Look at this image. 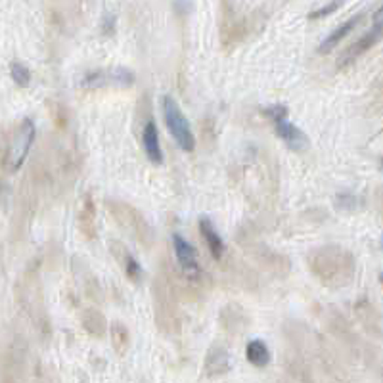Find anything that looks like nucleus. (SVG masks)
I'll use <instances>...</instances> for the list:
<instances>
[{
	"label": "nucleus",
	"instance_id": "6",
	"mask_svg": "<svg viewBox=\"0 0 383 383\" xmlns=\"http://www.w3.org/2000/svg\"><path fill=\"white\" fill-rule=\"evenodd\" d=\"M172 247H175V255H177L182 272L190 278H198L201 268H199V260L194 246H190V241L182 238L180 234H172Z\"/></svg>",
	"mask_w": 383,
	"mask_h": 383
},
{
	"label": "nucleus",
	"instance_id": "15",
	"mask_svg": "<svg viewBox=\"0 0 383 383\" xmlns=\"http://www.w3.org/2000/svg\"><path fill=\"white\" fill-rule=\"evenodd\" d=\"M82 324H84V328L89 329L90 334L98 335V337L103 335V332H106V320H103V316L98 310H94V308H90V310L84 313Z\"/></svg>",
	"mask_w": 383,
	"mask_h": 383
},
{
	"label": "nucleus",
	"instance_id": "14",
	"mask_svg": "<svg viewBox=\"0 0 383 383\" xmlns=\"http://www.w3.org/2000/svg\"><path fill=\"white\" fill-rule=\"evenodd\" d=\"M247 360L257 366V368H263L270 363V353H268L267 343L260 341V339H253L247 345Z\"/></svg>",
	"mask_w": 383,
	"mask_h": 383
},
{
	"label": "nucleus",
	"instance_id": "10",
	"mask_svg": "<svg viewBox=\"0 0 383 383\" xmlns=\"http://www.w3.org/2000/svg\"><path fill=\"white\" fill-rule=\"evenodd\" d=\"M230 368V358H228V351L220 345H213L206 358V372L207 376H220Z\"/></svg>",
	"mask_w": 383,
	"mask_h": 383
},
{
	"label": "nucleus",
	"instance_id": "8",
	"mask_svg": "<svg viewBox=\"0 0 383 383\" xmlns=\"http://www.w3.org/2000/svg\"><path fill=\"white\" fill-rule=\"evenodd\" d=\"M111 253H113V257L119 263V267L123 268L125 274L129 276V280L140 282V278H142V268H140L138 260L132 257V253H130L123 244H119V241L113 239L111 241Z\"/></svg>",
	"mask_w": 383,
	"mask_h": 383
},
{
	"label": "nucleus",
	"instance_id": "13",
	"mask_svg": "<svg viewBox=\"0 0 383 383\" xmlns=\"http://www.w3.org/2000/svg\"><path fill=\"white\" fill-rule=\"evenodd\" d=\"M77 225H79V230H81L84 238H94V201L90 199V196L82 198L81 209H79V215H77Z\"/></svg>",
	"mask_w": 383,
	"mask_h": 383
},
{
	"label": "nucleus",
	"instance_id": "20",
	"mask_svg": "<svg viewBox=\"0 0 383 383\" xmlns=\"http://www.w3.org/2000/svg\"><path fill=\"white\" fill-rule=\"evenodd\" d=\"M102 31H103V33H113V31H115V15H113V14L103 15Z\"/></svg>",
	"mask_w": 383,
	"mask_h": 383
},
{
	"label": "nucleus",
	"instance_id": "19",
	"mask_svg": "<svg viewBox=\"0 0 383 383\" xmlns=\"http://www.w3.org/2000/svg\"><path fill=\"white\" fill-rule=\"evenodd\" d=\"M372 31L377 34H383V6H379L374 12V23H372Z\"/></svg>",
	"mask_w": 383,
	"mask_h": 383
},
{
	"label": "nucleus",
	"instance_id": "4",
	"mask_svg": "<svg viewBox=\"0 0 383 383\" xmlns=\"http://www.w3.org/2000/svg\"><path fill=\"white\" fill-rule=\"evenodd\" d=\"M265 115L274 123V129L278 132V137L295 151H303L308 148V138L299 127H295L289 119H287V108L284 103H276V106H268L265 108Z\"/></svg>",
	"mask_w": 383,
	"mask_h": 383
},
{
	"label": "nucleus",
	"instance_id": "1",
	"mask_svg": "<svg viewBox=\"0 0 383 383\" xmlns=\"http://www.w3.org/2000/svg\"><path fill=\"white\" fill-rule=\"evenodd\" d=\"M353 259L341 247L326 246L308 255V267L316 278L326 286H341L351 278Z\"/></svg>",
	"mask_w": 383,
	"mask_h": 383
},
{
	"label": "nucleus",
	"instance_id": "12",
	"mask_svg": "<svg viewBox=\"0 0 383 383\" xmlns=\"http://www.w3.org/2000/svg\"><path fill=\"white\" fill-rule=\"evenodd\" d=\"M199 232H201V236L206 239V244L207 247H209V251H211L213 257L219 260L220 257L225 255V241H222V238L219 236V232L215 230V226H213L211 220L206 219V217L199 220Z\"/></svg>",
	"mask_w": 383,
	"mask_h": 383
},
{
	"label": "nucleus",
	"instance_id": "9",
	"mask_svg": "<svg viewBox=\"0 0 383 383\" xmlns=\"http://www.w3.org/2000/svg\"><path fill=\"white\" fill-rule=\"evenodd\" d=\"M142 144L144 151H146V156H148V159H150L151 163L156 165L163 163V150H161V144H159L158 127H156L153 121H148L146 127H144Z\"/></svg>",
	"mask_w": 383,
	"mask_h": 383
},
{
	"label": "nucleus",
	"instance_id": "16",
	"mask_svg": "<svg viewBox=\"0 0 383 383\" xmlns=\"http://www.w3.org/2000/svg\"><path fill=\"white\" fill-rule=\"evenodd\" d=\"M111 341L115 345V349L119 351V355H123L127 347H129V329L121 322L111 324Z\"/></svg>",
	"mask_w": 383,
	"mask_h": 383
},
{
	"label": "nucleus",
	"instance_id": "2",
	"mask_svg": "<svg viewBox=\"0 0 383 383\" xmlns=\"http://www.w3.org/2000/svg\"><path fill=\"white\" fill-rule=\"evenodd\" d=\"M34 140V123L33 119L25 117L12 132V137L8 138L6 156H4V165L10 172H15L21 169V165L25 163L29 156V150L33 146Z\"/></svg>",
	"mask_w": 383,
	"mask_h": 383
},
{
	"label": "nucleus",
	"instance_id": "5",
	"mask_svg": "<svg viewBox=\"0 0 383 383\" xmlns=\"http://www.w3.org/2000/svg\"><path fill=\"white\" fill-rule=\"evenodd\" d=\"M134 82V73L127 68H113V69H100L92 71L82 79L84 89H106V87H130Z\"/></svg>",
	"mask_w": 383,
	"mask_h": 383
},
{
	"label": "nucleus",
	"instance_id": "11",
	"mask_svg": "<svg viewBox=\"0 0 383 383\" xmlns=\"http://www.w3.org/2000/svg\"><path fill=\"white\" fill-rule=\"evenodd\" d=\"M360 20H363V14H356V15H353L351 20L343 21L339 27H335L334 31H332V33H329L328 37L322 41L320 48H318V52H324V54H326V52H329V50H334V48L343 41V37H347V34H349L351 31L356 27V23H358Z\"/></svg>",
	"mask_w": 383,
	"mask_h": 383
},
{
	"label": "nucleus",
	"instance_id": "3",
	"mask_svg": "<svg viewBox=\"0 0 383 383\" xmlns=\"http://www.w3.org/2000/svg\"><path fill=\"white\" fill-rule=\"evenodd\" d=\"M163 115L167 129L172 134V138L177 140L178 146L184 151L194 150L196 148V138H194L192 127L172 96H163Z\"/></svg>",
	"mask_w": 383,
	"mask_h": 383
},
{
	"label": "nucleus",
	"instance_id": "18",
	"mask_svg": "<svg viewBox=\"0 0 383 383\" xmlns=\"http://www.w3.org/2000/svg\"><path fill=\"white\" fill-rule=\"evenodd\" d=\"M337 8H339V2H329V4H326V6H320V8H316V10H313V12H310V18L315 20V18H322V15L332 14V12L337 10Z\"/></svg>",
	"mask_w": 383,
	"mask_h": 383
},
{
	"label": "nucleus",
	"instance_id": "7",
	"mask_svg": "<svg viewBox=\"0 0 383 383\" xmlns=\"http://www.w3.org/2000/svg\"><path fill=\"white\" fill-rule=\"evenodd\" d=\"M110 207L111 211H113V215H115V219L121 220V225L127 226L130 232H134V236H137L138 239L146 241L144 236L150 234V226L146 225V220L140 217V213L134 211L132 207L125 206V203H117V201H111Z\"/></svg>",
	"mask_w": 383,
	"mask_h": 383
},
{
	"label": "nucleus",
	"instance_id": "17",
	"mask_svg": "<svg viewBox=\"0 0 383 383\" xmlns=\"http://www.w3.org/2000/svg\"><path fill=\"white\" fill-rule=\"evenodd\" d=\"M10 73H12V79L15 81V84L20 87H27L31 82V71H29L27 65H23L21 62H12L10 63Z\"/></svg>",
	"mask_w": 383,
	"mask_h": 383
},
{
	"label": "nucleus",
	"instance_id": "21",
	"mask_svg": "<svg viewBox=\"0 0 383 383\" xmlns=\"http://www.w3.org/2000/svg\"><path fill=\"white\" fill-rule=\"evenodd\" d=\"M382 169H383V161H382Z\"/></svg>",
	"mask_w": 383,
	"mask_h": 383
}]
</instances>
